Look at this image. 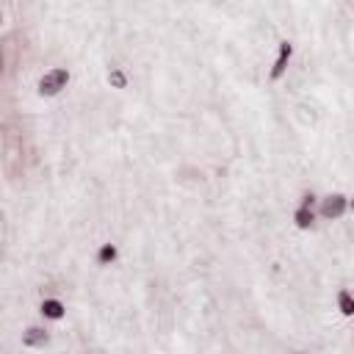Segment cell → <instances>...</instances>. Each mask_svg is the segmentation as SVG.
<instances>
[{
  "instance_id": "1",
  "label": "cell",
  "mask_w": 354,
  "mask_h": 354,
  "mask_svg": "<svg viewBox=\"0 0 354 354\" xmlns=\"http://www.w3.org/2000/svg\"><path fill=\"white\" fill-rule=\"evenodd\" d=\"M69 80H72V72H69V66H66L64 58H61V64L47 66V69L39 75V80H36V94H39L41 100H55V97H61V94L66 91Z\"/></svg>"
},
{
  "instance_id": "2",
  "label": "cell",
  "mask_w": 354,
  "mask_h": 354,
  "mask_svg": "<svg viewBox=\"0 0 354 354\" xmlns=\"http://www.w3.org/2000/svg\"><path fill=\"white\" fill-rule=\"evenodd\" d=\"M348 213H351V194H346V191H326L315 202L318 221H340Z\"/></svg>"
},
{
  "instance_id": "3",
  "label": "cell",
  "mask_w": 354,
  "mask_h": 354,
  "mask_svg": "<svg viewBox=\"0 0 354 354\" xmlns=\"http://www.w3.org/2000/svg\"><path fill=\"white\" fill-rule=\"evenodd\" d=\"M19 343H22L28 351H41V348H47V346L53 343V326L44 324V321H33V324H28V326L22 329Z\"/></svg>"
},
{
  "instance_id": "4",
  "label": "cell",
  "mask_w": 354,
  "mask_h": 354,
  "mask_svg": "<svg viewBox=\"0 0 354 354\" xmlns=\"http://www.w3.org/2000/svg\"><path fill=\"white\" fill-rule=\"evenodd\" d=\"M39 318L44 321V324H61L64 318H66V301H64V296H44L41 301H39Z\"/></svg>"
},
{
  "instance_id": "5",
  "label": "cell",
  "mask_w": 354,
  "mask_h": 354,
  "mask_svg": "<svg viewBox=\"0 0 354 354\" xmlns=\"http://www.w3.org/2000/svg\"><path fill=\"white\" fill-rule=\"evenodd\" d=\"M119 257H122V246H119L116 241H102V243H97V249H94V254H91V260H94L97 268H111V266L119 263Z\"/></svg>"
},
{
  "instance_id": "6",
  "label": "cell",
  "mask_w": 354,
  "mask_h": 354,
  "mask_svg": "<svg viewBox=\"0 0 354 354\" xmlns=\"http://www.w3.org/2000/svg\"><path fill=\"white\" fill-rule=\"evenodd\" d=\"M335 310L343 318H354V296H351V288H340L335 293Z\"/></svg>"
},
{
  "instance_id": "7",
  "label": "cell",
  "mask_w": 354,
  "mask_h": 354,
  "mask_svg": "<svg viewBox=\"0 0 354 354\" xmlns=\"http://www.w3.org/2000/svg\"><path fill=\"white\" fill-rule=\"evenodd\" d=\"M6 25V14H3V8H0V28Z\"/></svg>"
},
{
  "instance_id": "8",
  "label": "cell",
  "mask_w": 354,
  "mask_h": 354,
  "mask_svg": "<svg viewBox=\"0 0 354 354\" xmlns=\"http://www.w3.org/2000/svg\"><path fill=\"white\" fill-rule=\"evenodd\" d=\"M293 354H307V351H293Z\"/></svg>"
}]
</instances>
